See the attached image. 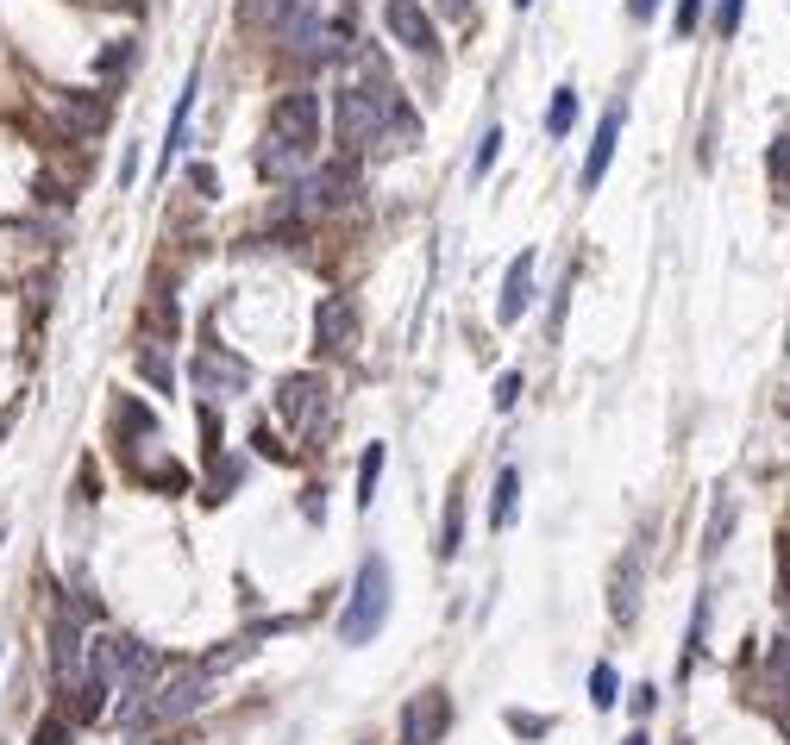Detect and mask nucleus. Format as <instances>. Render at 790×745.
<instances>
[{"mask_svg":"<svg viewBox=\"0 0 790 745\" xmlns=\"http://www.w3.org/2000/svg\"><path fill=\"white\" fill-rule=\"evenodd\" d=\"M332 138L339 157H364L382 145V63H370V82H345L332 95Z\"/></svg>","mask_w":790,"mask_h":745,"instance_id":"1","label":"nucleus"},{"mask_svg":"<svg viewBox=\"0 0 790 745\" xmlns=\"http://www.w3.org/2000/svg\"><path fill=\"white\" fill-rule=\"evenodd\" d=\"M389 608H396V576H389V564L370 551L352 576L345 608H339V639H345V646H370L382 633V621H389Z\"/></svg>","mask_w":790,"mask_h":745,"instance_id":"2","label":"nucleus"},{"mask_svg":"<svg viewBox=\"0 0 790 745\" xmlns=\"http://www.w3.org/2000/svg\"><path fill=\"white\" fill-rule=\"evenodd\" d=\"M189 389L202 401H239L252 389V364L239 351H227L220 339H202L195 357H189Z\"/></svg>","mask_w":790,"mask_h":745,"instance_id":"3","label":"nucleus"},{"mask_svg":"<svg viewBox=\"0 0 790 745\" xmlns=\"http://www.w3.org/2000/svg\"><path fill=\"white\" fill-rule=\"evenodd\" d=\"M207 689H214V676H207L202 664H195V671H170V676H163V683L151 689L145 715H138L126 733H145V740H151L157 726H170V721H182V715H195V708L207 701Z\"/></svg>","mask_w":790,"mask_h":745,"instance_id":"4","label":"nucleus"},{"mask_svg":"<svg viewBox=\"0 0 790 745\" xmlns=\"http://www.w3.org/2000/svg\"><path fill=\"white\" fill-rule=\"evenodd\" d=\"M264 125L277 132L282 145H295L307 163H314V150H320V95H314V88H289V95L270 107V120Z\"/></svg>","mask_w":790,"mask_h":745,"instance_id":"5","label":"nucleus"},{"mask_svg":"<svg viewBox=\"0 0 790 745\" xmlns=\"http://www.w3.org/2000/svg\"><path fill=\"white\" fill-rule=\"evenodd\" d=\"M320 414H327V382L314 370L282 376L277 382V420L289 426L295 439H307V432H320Z\"/></svg>","mask_w":790,"mask_h":745,"instance_id":"6","label":"nucleus"},{"mask_svg":"<svg viewBox=\"0 0 790 745\" xmlns=\"http://www.w3.org/2000/svg\"><path fill=\"white\" fill-rule=\"evenodd\" d=\"M396 733H402V745H446V733H452V696L446 689L409 696L402 715H396Z\"/></svg>","mask_w":790,"mask_h":745,"instance_id":"7","label":"nucleus"},{"mask_svg":"<svg viewBox=\"0 0 790 745\" xmlns=\"http://www.w3.org/2000/svg\"><path fill=\"white\" fill-rule=\"evenodd\" d=\"M314 351L320 357H352L357 351V307L345 295L314 301Z\"/></svg>","mask_w":790,"mask_h":745,"instance_id":"8","label":"nucleus"},{"mask_svg":"<svg viewBox=\"0 0 790 745\" xmlns=\"http://www.w3.org/2000/svg\"><path fill=\"white\" fill-rule=\"evenodd\" d=\"M382 32H389L402 50H414V57H434L439 50L434 13H427L421 0H382Z\"/></svg>","mask_w":790,"mask_h":745,"instance_id":"9","label":"nucleus"},{"mask_svg":"<svg viewBox=\"0 0 790 745\" xmlns=\"http://www.w3.org/2000/svg\"><path fill=\"white\" fill-rule=\"evenodd\" d=\"M107 432H113V445H120V451H126V457H132V451L145 445V439H151V445H157V432H163V426H157V414H151V407H145V401H138V395H113V414H107Z\"/></svg>","mask_w":790,"mask_h":745,"instance_id":"10","label":"nucleus"},{"mask_svg":"<svg viewBox=\"0 0 790 745\" xmlns=\"http://www.w3.org/2000/svg\"><path fill=\"white\" fill-rule=\"evenodd\" d=\"M621 120H628V107H609V113L596 120V138H590V150H584V170H578V182H584V195H596V188H603V175H609L615 145H621Z\"/></svg>","mask_w":790,"mask_h":745,"instance_id":"11","label":"nucleus"},{"mask_svg":"<svg viewBox=\"0 0 790 745\" xmlns=\"http://www.w3.org/2000/svg\"><path fill=\"white\" fill-rule=\"evenodd\" d=\"M195 95H202V70H189V82H182L177 107H170V132H163V145H157V170H170V163H182V145H189V113H195Z\"/></svg>","mask_w":790,"mask_h":745,"instance_id":"12","label":"nucleus"},{"mask_svg":"<svg viewBox=\"0 0 790 745\" xmlns=\"http://www.w3.org/2000/svg\"><path fill=\"white\" fill-rule=\"evenodd\" d=\"M527 307H534V251H521V257L509 264V276H502V301H496V320L514 326Z\"/></svg>","mask_w":790,"mask_h":745,"instance_id":"13","label":"nucleus"},{"mask_svg":"<svg viewBox=\"0 0 790 745\" xmlns=\"http://www.w3.org/2000/svg\"><path fill=\"white\" fill-rule=\"evenodd\" d=\"M640 564H646V546H634L621 564H615V583H609V614L621 626H634L640 614Z\"/></svg>","mask_w":790,"mask_h":745,"instance_id":"14","label":"nucleus"},{"mask_svg":"<svg viewBox=\"0 0 790 745\" xmlns=\"http://www.w3.org/2000/svg\"><path fill=\"white\" fill-rule=\"evenodd\" d=\"M57 107H63V120H70V132H76V138H88V132H101V125H107V100H95V95L57 88Z\"/></svg>","mask_w":790,"mask_h":745,"instance_id":"15","label":"nucleus"},{"mask_svg":"<svg viewBox=\"0 0 790 745\" xmlns=\"http://www.w3.org/2000/svg\"><path fill=\"white\" fill-rule=\"evenodd\" d=\"M514 514H521V471H496V489H489V533H509Z\"/></svg>","mask_w":790,"mask_h":745,"instance_id":"16","label":"nucleus"},{"mask_svg":"<svg viewBox=\"0 0 790 745\" xmlns=\"http://www.w3.org/2000/svg\"><path fill=\"white\" fill-rule=\"evenodd\" d=\"M295 7H302V0H239V25H245V32H264V38H277Z\"/></svg>","mask_w":790,"mask_h":745,"instance_id":"17","label":"nucleus"},{"mask_svg":"<svg viewBox=\"0 0 790 745\" xmlns=\"http://www.w3.org/2000/svg\"><path fill=\"white\" fill-rule=\"evenodd\" d=\"M245 483V457H207V483H202V496H207V508H220V501H232V489Z\"/></svg>","mask_w":790,"mask_h":745,"instance_id":"18","label":"nucleus"},{"mask_svg":"<svg viewBox=\"0 0 790 745\" xmlns=\"http://www.w3.org/2000/svg\"><path fill=\"white\" fill-rule=\"evenodd\" d=\"M177 295H170V289H157L151 295V314H145V339H151V345H177Z\"/></svg>","mask_w":790,"mask_h":745,"instance_id":"19","label":"nucleus"},{"mask_svg":"<svg viewBox=\"0 0 790 745\" xmlns=\"http://www.w3.org/2000/svg\"><path fill=\"white\" fill-rule=\"evenodd\" d=\"M132 364H138V376H145V382H151L157 395H170V389H177V370H170V351H163V345H151V339H145V345H138V357H132Z\"/></svg>","mask_w":790,"mask_h":745,"instance_id":"20","label":"nucleus"},{"mask_svg":"<svg viewBox=\"0 0 790 745\" xmlns=\"http://www.w3.org/2000/svg\"><path fill=\"white\" fill-rule=\"evenodd\" d=\"M728 533H734V496L721 489V496H715V508H709V526H703V558H721Z\"/></svg>","mask_w":790,"mask_h":745,"instance_id":"21","label":"nucleus"},{"mask_svg":"<svg viewBox=\"0 0 790 745\" xmlns=\"http://www.w3.org/2000/svg\"><path fill=\"white\" fill-rule=\"evenodd\" d=\"M765 689L778 701H790V633H778L771 651H765Z\"/></svg>","mask_w":790,"mask_h":745,"instance_id":"22","label":"nucleus"},{"mask_svg":"<svg viewBox=\"0 0 790 745\" xmlns=\"http://www.w3.org/2000/svg\"><path fill=\"white\" fill-rule=\"evenodd\" d=\"M459 546H464V496L452 489L446 514H439V558H459Z\"/></svg>","mask_w":790,"mask_h":745,"instance_id":"23","label":"nucleus"},{"mask_svg":"<svg viewBox=\"0 0 790 745\" xmlns=\"http://www.w3.org/2000/svg\"><path fill=\"white\" fill-rule=\"evenodd\" d=\"M578 125V88H552V100H546V138H564Z\"/></svg>","mask_w":790,"mask_h":745,"instance_id":"24","label":"nucleus"},{"mask_svg":"<svg viewBox=\"0 0 790 745\" xmlns=\"http://www.w3.org/2000/svg\"><path fill=\"white\" fill-rule=\"evenodd\" d=\"M382 457H389V451L382 445H364V457H357V508H370V501H377V483H382Z\"/></svg>","mask_w":790,"mask_h":745,"instance_id":"25","label":"nucleus"},{"mask_svg":"<svg viewBox=\"0 0 790 745\" xmlns=\"http://www.w3.org/2000/svg\"><path fill=\"white\" fill-rule=\"evenodd\" d=\"M703 639H709V589L696 596V614H690V633H684V676L696 671V658H703Z\"/></svg>","mask_w":790,"mask_h":745,"instance_id":"26","label":"nucleus"},{"mask_svg":"<svg viewBox=\"0 0 790 745\" xmlns=\"http://www.w3.org/2000/svg\"><path fill=\"white\" fill-rule=\"evenodd\" d=\"M765 175H771V188H785L790 195V120L778 125V138H771V150H765Z\"/></svg>","mask_w":790,"mask_h":745,"instance_id":"27","label":"nucleus"},{"mask_svg":"<svg viewBox=\"0 0 790 745\" xmlns=\"http://www.w3.org/2000/svg\"><path fill=\"white\" fill-rule=\"evenodd\" d=\"M132 57H138V45H132V38H113V45L95 57V75H101V82H120V75L132 70Z\"/></svg>","mask_w":790,"mask_h":745,"instance_id":"28","label":"nucleus"},{"mask_svg":"<svg viewBox=\"0 0 790 745\" xmlns=\"http://www.w3.org/2000/svg\"><path fill=\"white\" fill-rule=\"evenodd\" d=\"M32 745H76V721L70 715H45L32 726Z\"/></svg>","mask_w":790,"mask_h":745,"instance_id":"29","label":"nucleus"},{"mask_svg":"<svg viewBox=\"0 0 790 745\" xmlns=\"http://www.w3.org/2000/svg\"><path fill=\"white\" fill-rule=\"evenodd\" d=\"M590 701H596V708H615V701H621V676H615V664H596V671H590Z\"/></svg>","mask_w":790,"mask_h":745,"instance_id":"30","label":"nucleus"},{"mask_svg":"<svg viewBox=\"0 0 790 745\" xmlns=\"http://www.w3.org/2000/svg\"><path fill=\"white\" fill-rule=\"evenodd\" d=\"M502 145H509V138H502V125H489L484 138H477V157H471V175H489V170H496V157H502Z\"/></svg>","mask_w":790,"mask_h":745,"instance_id":"31","label":"nucleus"},{"mask_svg":"<svg viewBox=\"0 0 790 745\" xmlns=\"http://www.w3.org/2000/svg\"><path fill=\"white\" fill-rule=\"evenodd\" d=\"M709 20V0H678V20H671V32L678 38H696V25Z\"/></svg>","mask_w":790,"mask_h":745,"instance_id":"32","label":"nucleus"},{"mask_svg":"<svg viewBox=\"0 0 790 745\" xmlns=\"http://www.w3.org/2000/svg\"><path fill=\"white\" fill-rule=\"evenodd\" d=\"M189 188L202 200H220V170H214V163H189Z\"/></svg>","mask_w":790,"mask_h":745,"instance_id":"33","label":"nucleus"},{"mask_svg":"<svg viewBox=\"0 0 790 745\" xmlns=\"http://www.w3.org/2000/svg\"><path fill=\"white\" fill-rule=\"evenodd\" d=\"M740 13H746V0H715L709 20H715V32H721V38H734V32H740Z\"/></svg>","mask_w":790,"mask_h":745,"instance_id":"34","label":"nucleus"},{"mask_svg":"<svg viewBox=\"0 0 790 745\" xmlns=\"http://www.w3.org/2000/svg\"><path fill=\"white\" fill-rule=\"evenodd\" d=\"M514 401H521V370H502L496 376V414H509Z\"/></svg>","mask_w":790,"mask_h":745,"instance_id":"35","label":"nucleus"},{"mask_svg":"<svg viewBox=\"0 0 790 745\" xmlns=\"http://www.w3.org/2000/svg\"><path fill=\"white\" fill-rule=\"evenodd\" d=\"M653 708H659V689H653V683H640L634 696H628V715H634V721H653Z\"/></svg>","mask_w":790,"mask_h":745,"instance_id":"36","label":"nucleus"},{"mask_svg":"<svg viewBox=\"0 0 790 745\" xmlns=\"http://www.w3.org/2000/svg\"><path fill=\"white\" fill-rule=\"evenodd\" d=\"M509 726L521 733V740H539V733H546L552 721H539V715H521V708H514V715H509Z\"/></svg>","mask_w":790,"mask_h":745,"instance_id":"37","label":"nucleus"},{"mask_svg":"<svg viewBox=\"0 0 790 745\" xmlns=\"http://www.w3.org/2000/svg\"><path fill=\"white\" fill-rule=\"evenodd\" d=\"M132 175H138V145H126V157H120V182L132 188Z\"/></svg>","mask_w":790,"mask_h":745,"instance_id":"38","label":"nucleus"},{"mask_svg":"<svg viewBox=\"0 0 790 745\" xmlns=\"http://www.w3.org/2000/svg\"><path fill=\"white\" fill-rule=\"evenodd\" d=\"M659 13V0H628V20H653Z\"/></svg>","mask_w":790,"mask_h":745,"instance_id":"39","label":"nucleus"},{"mask_svg":"<svg viewBox=\"0 0 790 745\" xmlns=\"http://www.w3.org/2000/svg\"><path fill=\"white\" fill-rule=\"evenodd\" d=\"M439 7H446V20H471V7H477V0H439Z\"/></svg>","mask_w":790,"mask_h":745,"instance_id":"40","label":"nucleus"},{"mask_svg":"<svg viewBox=\"0 0 790 745\" xmlns=\"http://www.w3.org/2000/svg\"><path fill=\"white\" fill-rule=\"evenodd\" d=\"M621 745H653V740H646V726H640V733H628V740H621Z\"/></svg>","mask_w":790,"mask_h":745,"instance_id":"41","label":"nucleus"},{"mask_svg":"<svg viewBox=\"0 0 790 745\" xmlns=\"http://www.w3.org/2000/svg\"><path fill=\"white\" fill-rule=\"evenodd\" d=\"M126 745H151V740H145V733H132V740H126Z\"/></svg>","mask_w":790,"mask_h":745,"instance_id":"42","label":"nucleus"},{"mask_svg":"<svg viewBox=\"0 0 790 745\" xmlns=\"http://www.w3.org/2000/svg\"><path fill=\"white\" fill-rule=\"evenodd\" d=\"M514 7H534V0H514Z\"/></svg>","mask_w":790,"mask_h":745,"instance_id":"43","label":"nucleus"},{"mask_svg":"<svg viewBox=\"0 0 790 745\" xmlns=\"http://www.w3.org/2000/svg\"><path fill=\"white\" fill-rule=\"evenodd\" d=\"M785 345H790V332H785Z\"/></svg>","mask_w":790,"mask_h":745,"instance_id":"44","label":"nucleus"},{"mask_svg":"<svg viewBox=\"0 0 790 745\" xmlns=\"http://www.w3.org/2000/svg\"><path fill=\"white\" fill-rule=\"evenodd\" d=\"M678 745H690V740H678Z\"/></svg>","mask_w":790,"mask_h":745,"instance_id":"45","label":"nucleus"},{"mask_svg":"<svg viewBox=\"0 0 790 745\" xmlns=\"http://www.w3.org/2000/svg\"><path fill=\"white\" fill-rule=\"evenodd\" d=\"M0 539H7V533H0Z\"/></svg>","mask_w":790,"mask_h":745,"instance_id":"46","label":"nucleus"}]
</instances>
